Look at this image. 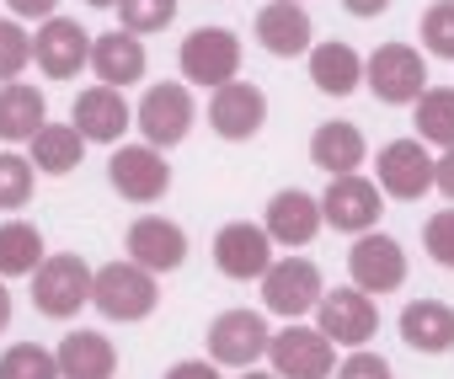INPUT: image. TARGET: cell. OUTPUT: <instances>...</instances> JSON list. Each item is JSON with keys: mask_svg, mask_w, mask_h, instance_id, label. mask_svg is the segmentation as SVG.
Here are the masks:
<instances>
[{"mask_svg": "<svg viewBox=\"0 0 454 379\" xmlns=\"http://www.w3.org/2000/svg\"><path fill=\"white\" fill-rule=\"evenodd\" d=\"M417 139H427L438 150H454V86L422 91V102H417Z\"/></svg>", "mask_w": 454, "mask_h": 379, "instance_id": "f1b7e54d", "label": "cell"}, {"mask_svg": "<svg viewBox=\"0 0 454 379\" xmlns=\"http://www.w3.org/2000/svg\"><path fill=\"white\" fill-rule=\"evenodd\" d=\"M268 347H273V331L257 310H224L208 326V363L219 368H252Z\"/></svg>", "mask_w": 454, "mask_h": 379, "instance_id": "ba28073f", "label": "cell"}, {"mask_svg": "<svg viewBox=\"0 0 454 379\" xmlns=\"http://www.w3.org/2000/svg\"><path fill=\"white\" fill-rule=\"evenodd\" d=\"M241 379H278V374H257V368H247V374H241Z\"/></svg>", "mask_w": 454, "mask_h": 379, "instance_id": "b9f144b4", "label": "cell"}, {"mask_svg": "<svg viewBox=\"0 0 454 379\" xmlns=\"http://www.w3.org/2000/svg\"><path fill=\"white\" fill-rule=\"evenodd\" d=\"M33 59V38L12 22V17H0V81H17Z\"/></svg>", "mask_w": 454, "mask_h": 379, "instance_id": "836d02e7", "label": "cell"}, {"mask_svg": "<svg viewBox=\"0 0 454 379\" xmlns=\"http://www.w3.org/2000/svg\"><path fill=\"white\" fill-rule=\"evenodd\" d=\"M107 176L129 204H155L171 187V166L155 144H118L113 160H107Z\"/></svg>", "mask_w": 454, "mask_h": 379, "instance_id": "4fadbf2b", "label": "cell"}, {"mask_svg": "<svg viewBox=\"0 0 454 379\" xmlns=\"http://www.w3.org/2000/svg\"><path fill=\"white\" fill-rule=\"evenodd\" d=\"M268 236H273V246H310L316 241V230L326 225V214H321V198H310V193H300V187H284V193H273V204H268Z\"/></svg>", "mask_w": 454, "mask_h": 379, "instance_id": "ac0fdd59", "label": "cell"}, {"mask_svg": "<svg viewBox=\"0 0 454 379\" xmlns=\"http://www.w3.org/2000/svg\"><path fill=\"white\" fill-rule=\"evenodd\" d=\"M70 123H75L86 139H97V144H118V134L134 123V112H129V102H123L118 86H91V91L75 97Z\"/></svg>", "mask_w": 454, "mask_h": 379, "instance_id": "d6986e66", "label": "cell"}, {"mask_svg": "<svg viewBox=\"0 0 454 379\" xmlns=\"http://www.w3.org/2000/svg\"><path fill=\"white\" fill-rule=\"evenodd\" d=\"M364 134L353 128V123H342V118H332V123H321L316 134H310V160L326 171V176H353L358 166H364Z\"/></svg>", "mask_w": 454, "mask_h": 379, "instance_id": "603a6c76", "label": "cell"}, {"mask_svg": "<svg viewBox=\"0 0 454 379\" xmlns=\"http://www.w3.org/2000/svg\"><path fill=\"white\" fill-rule=\"evenodd\" d=\"M433 187L454 204V150H443V155H438V182H433Z\"/></svg>", "mask_w": 454, "mask_h": 379, "instance_id": "f35d334b", "label": "cell"}, {"mask_svg": "<svg viewBox=\"0 0 454 379\" xmlns=\"http://www.w3.org/2000/svg\"><path fill=\"white\" fill-rule=\"evenodd\" d=\"M422 49L438 59H454V0H433L422 12Z\"/></svg>", "mask_w": 454, "mask_h": 379, "instance_id": "d6a6232c", "label": "cell"}, {"mask_svg": "<svg viewBox=\"0 0 454 379\" xmlns=\"http://www.w3.org/2000/svg\"><path fill=\"white\" fill-rule=\"evenodd\" d=\"M166 379H219V363H203V358H182L166 368Z\"/></svg>", "mask_w": 454, "mask_h": 379, "instance_id": "8d00e7d4", "label": "cell"}, {"mask_svg": "<svg viewBox=\"0 0 454 379\" xmlns=\"http://www.w3.org/2000/svg\"><path fill=\"white\" fill-rule=\"evenodd\" d=\"M91 289H97V273H91L86 257H75V251H59V257H49V262L33 273V305H38L49 321H70L81 305H91Z\"/></svg>", "mask_w": 454, "mask_h": 379, "instance_id": "7a4b0ae2", "label": "cell"}, {"mask_svg": "<svg viewBox=\"0 0 454 379\" xmlns=\"http://www.w3.org/2000/svg\"><path fill=\"white\" fill-rule=\"evenodd\" d=\"M342 12L348 17H380V12H390V0H342Z\"/></svg>", "mask_w": 454, "mask_h": 379, "instance_id": "ab89813d", "label": "cell"}, {"mask_svg": "<svg viewBox=\"0 0 454 379\" xmlns=\"http://www.w3.org/2000/svg\"><path fill=\"white\" fill-rule=\"evenodd\" d=\"M348 273H353V289L390 294V289L406 283V251L390 236H358L353 251H348Z\"/></svg>", "mask_w": 454, "mask_h": 379, "instance_id": "5bb4252c", "label": "cell"}, {"mask_svg": "<svg viewBox=\"0 0 454 379\" xmlns=\"http://www.w3.org/2000/svg\"><path fill=\"white\" fill-rule=\"evenodd\" d=\"M364 86L390 102V107H406V102H422L427 91V59L411 49V43H380L369 59H364Z\"/></svg>", "mask_w": 454, "mask_h": 379, "instance_id": "6da1fadb", "label": "cell"}, {"mask_svg": "<svg viewBox=\"0 0 454 379\" xmlns=\"http://www.w3.org/2000/svg\"><path fill=\"white\" fill-rule=\"evenodd\" d=\"M86 6H118V0H86Z\"/></svg>", "mask_w": 454, "mask_h": 379, "instance_id": "7bdbcfd3", "label": "cell"}, {"mask_svg": "<svg viewBox=\"0 0 454 379\" xmlns=\"http://www.w3.org/2000/svg\"><path fill=\"white\" fill-rule=\"evenodd\" d=\"M155 299H160V289H155L150 267H139V262H107V267H97L91 305L107 321H145L155 310Z\"/></svg>", "mask_w": 454, "mask_h": 379, "instance_id": "277c9868", "label": "cell"}, {"mask_svg": "<svg viewBox=\"0 0 454 379\" xmlns=\"http://www.w3.org/2000/svg\"><path fill=\"white\" fill-rule=\"evenodd\" d=\"M321 214L342 236H369L374 220L385 214V193H380L369 176H358V171L353 176H332L326 193H321Z\"/></svg>", "mask_w": 454, "mask_h": 379, "instance_id": "9c48e42d", "label": "cell"}, {"mask_svg": "<svg viewBox=\"0 0 454 379\" xmlns=\"http://www.w3.org/2000/svg\"><path fill=\"white\" fill-rule=\"evenodd\" d=\"M300 6H305V0H300Z\"/></svg>", "mask_w": 454, "mask_h": 379, "instance_id": "ee69618b", "label": "cell"}, {"mask_svg": "<svg viewBox=\"0 0 454 379\" xmlns=\"http://www.w3.org/2000/svg\"><path fill=\"white\" fill-rule=\"evenodd\" d=\"M91 43L97 38L75 17H49L38 27V38H33V59H38V70L49 81H70V75H81L91 65Z\"/></svg>", "mask_w": 454, "mask_h": 379, "instance_id": "8fae6325", "label": "cell"}, {"mask_svg": "<svg viewBox=\"0 0 454 379\" xmlns=\"http://www.w3.org/2000/svg\"><path fill=\"white\" fill-rule=\"evenodd\" d=\"M33 198V160L0 150V209H27Z\"/></svg>", "mask_w": 454, "mask_h": 379, "instance_id": "1f68e13d", "label": "cell"}, {"mask_svg": "<svg viewBox=\"0 0 454 379\" xmlns=\"http://www.w3.org/2000/svg\"><path fill=\"white\" fill-rule=\"evenodd\" d=\"M81 155H86V134H81L75 123H43V128L33 134V166L49 171V176L75 171Z\"/></svg>", "mask_w": 454, "mask_h": 379, "instance_id": "4316f807", "label": "cell"}, {"mask_svg": "<svg viewBox=\"0 0 454 379\" xmlns=\"http://www.w3.org/2000/svg\"><path fill=\"white\" fill-rule=\"evenodd\" d=\"M262 123H268V97H262V86L231 81V86L214 91V102H208V128H214L219 139H252Z\"/></svg>", "mask_w": 454, "mask_h": 379, "instance_id": "2e32d148", "label": "cell"}, {"mask_svg": "<svg viewBox=\"0 0 454 379\" xmlns=\"http://www.w3.org/2000/svg\"><path fill=\"white\" fill-rule=\"evenodd\" d=\"M422 246H427V257H433L438 267H454V209H443V214L427 220Z\"/></svg>", "mask_w": 454, "mask_h": 379, "instance_id": "e575fe53", "label": "cell"}, {"mask_svg": "<svg viewBox=\"0 0 454 379\" xmlns=\"http://www.w3.org/2000/svg\"><path fill=\"white\" fill-rule=\"evenodd\" d=\"M145 43L134 38V33H123V27H113V33H102L97 43H91V70H97V81L102 86H134V81H145Z\"/></svg>", "mask_w": 454, "mask_h": 379, "instance_id": "44dd1931", "label": "cell"}, {"mask_svg": "<svg viewBox=\"0 0 454 379\" xmlns=\"http://www.w3.org/2000/svg\"><path fill=\"white\" fill-rule=\"evenodd\" d=\"M192 123H198V107H192V91H187L182 81H160V86H150V91L139 97V107H134V128H139L145 144H155V150L182 144Z\"/></svg>", "mask_w": 454, "mask_h": 379, "instance_id": "3957f363", "label": "cell"}, {"mask_svg": "<svg viewBox=\"0 0 454 379\" xmlns=\"http://www.w3.org/2000/svg\"><path fill=\"white\" fill-rule=\"evenodd\" d=\"M176 65H182V75L192 86H214L219 91V86H231L236 70H241V38L231 27H198V33L182 38Z\"/></svg>", "mask_w": 454, "mask_h": 379, "instance_id": "5b68a950", "label": "cell"}, {"mask_svg": "<svg viewBox=\"0 0 454 379\" xmlns=\"http://www.w3.org/2000/svg\"><path fill=\"white\" fill-rule=\"evenodd\" d=\"M6 6H12V17H38V22H49L59 0H6Z\"/></svg>", "mask_w": 454, "mask_h": 379, "instance_id": "74e56055", "label": "cell"}, {"mask_svg": "<svg viewBox=\"0 0 454 379\" xmlns=\"http://www.w3.org/2000/svg\"><path fill=\"white\" fill-rule=\"evenodd\" d=\"M374 176H380V193H390L401 204H417L438 182V160L422 150V139H390L374 155Z\"/></svg>", "mask_w": 454, "mask_h": 379, "instance_id": "52a82bcc", "label": "cell"}, {"mask_svg": "<svg viewBox=\"0 0 454 379\" xmlns=\"http://www.w3.org/2000/svg\"><path fill=\"white\" fill-rule=\"evenodd\" d=\"M118 22L123 33H160L176 22V0H118Z\"/></svg>", "mask_w": 454, "mask_h": 379, "instance_id": "4dcf8cb0", "label": "cell"}, {"mask_svg": "<svg viewBox=\"0 0 454 379\" xmlns=\"http://www.w3.org/2000/svg\"><path fill=\"white\" fill-rule=\"evenodd\" d=\"M257 38L268 54L278 59H294V54H310V12L300 0H273V6L257 12Z\"/></svg>", "mask_w": 454, "mask_h": 379, "instance_id": "ffe728a7", "label": "cell"}, {"mask_svg": "<svg viewBox=\"0 0 454 379\" xmlns=\"http://www.w3.org/2000/svg\"><path fill=\"white\" fill-rule=\"evenodd\" d=\"M6 326H12V289L0 283V331H6Z\"/></svg>", "mask_w": 454, "mask_h": 379, "instance_id": "60d3db41", "label": "cell"}, {"mask_svg": "<svg viewBox=\"0 0 454 379\" xmlns=\"http://www.w3.org/2000/svg\"><path fill=\"white\" fill-rule=\"evenodd\" d=\"M332 336L321 331V326H284L278 336H273V347H268V358H273V374L278 379H332Z\"/></svg>", "mask_w": 454, "mask_h": 379, "instance_id": "30bf717a", "label": "cell"}, {"mask_svg": "<svg viewBox=\"0 0 454 379\" xmlns=\"http://www.w3.org/2000/svg\"><path fill=\"white\" fill-rule=\"evenodd\" d=\"M59 374L65 379H113L118 374V347L102 331H70L59 342Z\"/></svg>", "mask_w": 454, "mask_h": 379, "instance_id": "cb8c5ba5", "label": "cell"}, {"mask_svg": "<svg viewBox=\"0 0 454 379\" xmlns=\"http://www.w3.org/2000/svg\"><path fill=\"white\" fill-rule=\"evenodd\" d=\"M310 81H316L326 97L358 91V86H364V59H358V49H348V43H316V49H310Z\"/></svg>", "mask_w": 454, "mask_h": 379, "instance_id": "484cf974", "label": "cell"}, {"mask_svg": "<svg viewBox=\"0 0 454 379\" xmlns=\"http://www.w3.org/2000/svg\"><path fill=\"white\" fill-rule=\"evenodd\" d=\"M43 118H49V102H43V91L38 86H27V81H6L0 86V139H33L38 128H43Z\"/></svg>", "mask_w": 454, "mask_h": 379, "instance_id": "d4e9b609", "label": "cell"}, {"mask_svg": "<svg viewBox=\"0 0 454 379\" xmlns=\"http://www.w3.org/2000/svg\"><path fill=\"white\" fill-rule=\"evenodd\" d=\"M0 379H65L59 352H49L38 342H17V347L0 352Z\"/></svg>", "mask_w": 454, "mask_h": 379, "instance_id": "f546056e", "label": "cell"}, {"mask_svg": "<svg viewBox=\"0 0 454 379\" xmlns=\"http://www.w3.org/2000/svg\"><path fill=\"white\" fill-rule=\"evenodd\" d=\"M214 267L224 278H236V283L268 278V267H273V236H268V225H247V220L224 225L214 236Z\"/></svg>", "mask_w": 454, "mask_h": 379, "instance_id": "7c38bea8", "label": "cell"}, {"mask_svg": "<svg viewBox=\"0 0 454 379\" xmlns=\"http://www.w3.org/2000/svg\"><path fill=\"white\" fill-rule=\"evenodd\" d=\"M321 299H326V283H321V267H316L310 257H284V262H273L268 278H262V305H268L273 315H284V321L310 315Z\"/></svg>", "mask_w": 454, "mask_h": 379, "instance_id": "8992f818", "label": "cell"}, {"mask_svg": "<svg viewBox=\"0 0 454 379\" xmlns=\"http://www.w3.org/2000/svg\"><path fill=\"white\" fill-rule=\"evenodd\" d=\"M401 342L417 352H449L454 347V310L443 299H411L401 310Z\"/></svg>", "mask_w": 454, "mask_h": 379, "instance_id": "7402d4cb", "label": "cell"}, {"mask_svg": "<svg viewBox=\"0 0 454 379\" xmlns=\"http://www.w3.org/2000/svg\"><path fill=\"white\" fill-rule=\"evenodd\" d=\"M337 379H390V363L380 358V352H353V358H342L337 363Z\"/></svg>", "mask_w": 454, "mask_h": 379, "instance_id": "d590c367", "label": "cell"}, {"mask_svg": "<svg viewBox=\"0 0 454 379\" xmlns=\"http://www.w3.org/2000/svg\"><path fill=\"white\" fill-rule=\"evenodd\" d=\"M129 262L150 267V273H176L187 262V230L176 220H160V214H145L129 225Z\"/></svg>", "mask_w": 454, "mask_h": 379, "instance_id": "e0dca14e", "label": "cell"}, {"mask_svg": "<svg viewBox=\"0 0 454 379\" xmlns=\"http://www.w3.org/2000/svg\"><path fill=\"white\" fill-rule=\"evenodd\" d=\"M43 262L49 257H43L38 225H27V220H6V225H0V278H27Z\"/></svg>", "mask_w": 454, "mask_h": 379, "instance_id": "83f0119b", "label": "cell"}, {"mask_svg": "<svg viewBox=\"0 0 454 379\" xmlns=\"http://www.w3.org/2000/svg\"><path fill=\"white\" fill-rule=\"evenodd\" d=\"M316 315H321V331H326L337 347H353V352L380 331V310H374V299H369L364 289H332V294L316 305Z\"/></svg>", "mask_w": 454, "mask_h": 379, "instance_id": "9a60e30c", "label": "cell"}]
</instances>
